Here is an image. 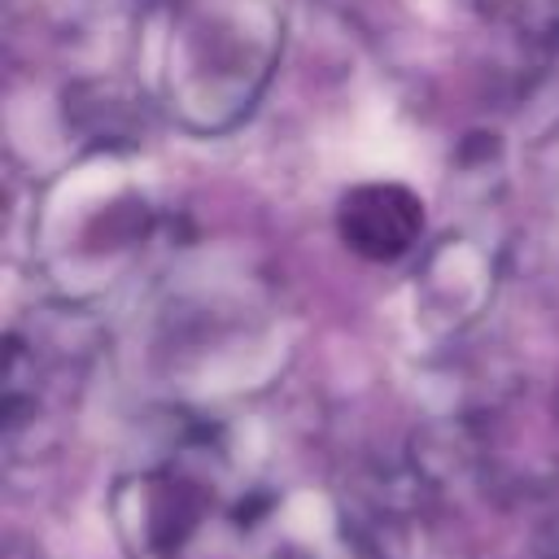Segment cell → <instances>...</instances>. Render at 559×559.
Here are the masks:
<instances>
[{
    "label": "cell",
    "mask_w": 559,
    "mask_h": 559,
    "mask_svg": "<svg viewBox=\"0 0 559 559\" xmlns=\"http://www.w3.org/2000/svg\"><path fill=\"white\" fill-rule=\"evenodd\" d=\"M336 227L354 253L371 262H397L424 231V201L402 183H362L341 197Z\"/></svg>",
    "instance_id": "6da1fadb"
}]
</instances>
